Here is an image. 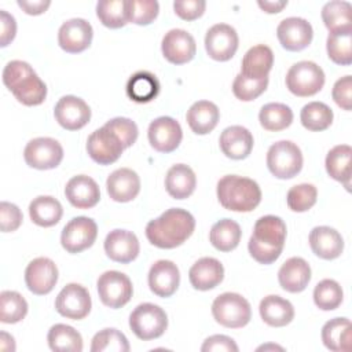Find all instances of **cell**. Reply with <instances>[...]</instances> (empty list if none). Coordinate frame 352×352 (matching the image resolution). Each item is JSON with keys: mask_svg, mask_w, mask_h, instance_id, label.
<instances>
[{"mask_svg": "<svg viewBox=\"0 0 352 352\" xmlns=\"http://www.w3.org/2000/svg\"><path fill=\"white\" fill-rule=\"evenodd\" d=\"M195 228L194 216L186 209L170 208L146 226L148 242L160 249H173L187 241Z\"/></svg>", "mask_w": 352, "mask_h": 352, "instance_id": "6da1fadb", "label": "cell"}, {"mask_svg": "<svg viewBox=\"0 0 352 352\" xmlns=\"http://www.w3.org/2000/svg\"><path fill=\"white\" fill-rule=\"evenodd\" d=\"M286 239V224L279 216L267 214L260 217L250 235L248 249L250 256L260 264H272L279 258Z\"/></svg>", "mask_w": 352, "mask_h": 352, "instance_id": "7a4b0ae2", "label": "cell"}, {"mask_svg": "<svg viewBox=\"0 0 352 352\" xmlns=\"http://www.w3.org/2000/svg\"><path fill=\"white\" fill-rule=\"evenodd\" d=\"M3 82L25 106H37L45 100L47 85L28 62L10 60L3 70Z\"/></svg>", "mask_w": 352, "mask_h": 352, "instance_id": "3957f363", "label": "cell"}, {"mask_svg": "<svg viewBox=\"0 0 352 352\" xmlns=\"http://www.w3.org/2000/svg\"><path fill=\"white\" fill-rule=\"evenodd\" d=\"M217 198L221 206L232 212H252L261 201L257 182L238 175H226L217 182Z\"/></svg>", "mask_w": 352, "mask_h": 352, "instance_id": "277c9868", "label": "cell"}, {"mask_svg": "<svg viewBox=\"0 0 352 352\" xmlns=\"http://www.w3.org/2000/svg\"><path fill=\"white\" fill-rule=\"evenodd\" d=\"M212 315L217 323L228 329H241L252 318L249 301L238 293H223L212 302Z\"/></svg>", "mask_w": 352, "mask_h": 352, "instance_id": "5b68a950", "label": "cell"}, {"mask_svg": "<svg viewBox=\"0 0 352 352\" xmlns=\"http://www.w3.org/2000/svg\"><path fill=\"white\" fill-rule=\"evenodd\" d=\"M129 327L143 341L158 338L168 327L166 312L151 302L139 304L129 315Z\"/></svg>", "mask_w": 352, "mask_h": 352, "instance_id": "8992f818", "label": "cell"}, {"mask_svg": "<svg viewBox=\"0 0 352 352\" xmlns=\"http://www.w3.org/2000/svg\"><path fill=\"white\" fill-rule=\"evenodd\" d=\"M268 170L278 179H292L302 168V153L290 140H279L267 151Z\"/></svg>", "mask_w": 352, "mask_h": 352, "instance_id": "52a82bcc", "label": "cell"}, {"mask_svg": "<svg viewBox=\"0 0 352 352\" xmlns=\"http://www.w3.org/2000/svg\"><path fill=\"white\" fill-rule=\"evenodd\" d=\"M324 85V72L312 60L294 63L286 74V87L296 96H312Z\"/></svg>", "mask_w": 352, "mask_h": 352, "instance_id": "ba28073f", "label": "cell"}, {"mask_svg": "<svg viewBox=\"0 0 352 352\" xmlns=\"http://www.w3.org/2000/svg\"><path fill=\"white\" fill-rule=\"evenodd\" d=\"M100 301L113 309L121 308L129 302L133 287L131 279L120 271H106L96 282Z\"/></svg>", "mask_w": 352, "mask_h": 352, "instance_id": "9c48e42d", "label": "cell"}, {"mask_svg": "<svg viewBox=\"0 0 352 352\" xmlns=\"http://www.w3.org/2000/svg\"><path fill=\"white\" fill-rule=\"evenodd\" d=\"M23 158L30 168L40 170L54 169L63 160V148L52 138H34L25 146Z\"/></svg>", "mask_w": 352, "mask_h": 352, "instance_id": "30bf717a", "label": "cell"}, {"mask_svg": "<svg viewBox=\"0 0 352 352\" xmlns=\"http://www.w3.org/2000/svg\"><path fill=\"white\" fill-rule=\"evenodd\" d=\"M98 236V226L95 220L85 216L72 219L62 230V248L72 254L80 253L91 248Z\"/></svg>", "mask_w": 352, "mask_h": 352, "instance_id": "8fae6325", "label": "cell"}, {"mask_svg": "<svg viewBox=\"0 0 352 352\" xmlns=\"http://www.w3.org/2000/svg\"><path fill=\"white\" fill-rule=\"evenodd\" d=\"M87 151L99 165H110L121 157L124 146L120 138L110 128L103 125L88 136Z\"/></svg>", "mask_w": 352, "mask_h": 352, "instance_id": "7c38bea8", "label": "cell"}, {"mask_svg": "<svg viewBox=\"0 0 352 352\" xmlns=\"http://www.w3.org/2000/svg\"><path fill=\"white\" fill-rule=\"evenodd\" d=\"M91 307L92 301L88 290L78 283L66 285L55 300L56 312L73 320L84 319L89 314Z\"/></svg>", "mask_w": 352, "mask_h": 352, "instance_id": "4fadbf2b", "label": "cell"}, {"mask_svg": "<svg viewBox=\"0 0 352 352\" xmlns=\"http://www.w3.org/2000/svg\"><path fill=\"white\" fill-rule=\"evenodd\" d=\"M238 41V33L231 25L216 23L206 32L205 50L212 59L226 62L235 55Z\"/></svg>", "mask_w": 352, "mask_h": 352, "instance_id": "5bb4252c", "label": "cell"}, {"mask_svg": "<svg viewBox=\"0 0 352 352\" xmlns=\"http://www.w3.org/2000/svg\"><path fill=\"white\" fill-rule=\"evenodd\" d=\"M147 136L151 147L160 153H172L183 139L180 124L168 116H162L150 122Z\"/></svg>", "mask_w": 352, "mask_h": 352, "instance_id": "9a60e30c", "label": "cell"}, {"mask_svg": "<svg viewBox=\"0 0 352 352\" xmlns=\"http://www.w3.org/2000/svg\"><path fill=\"white\" fill-rule=\"evenodd\" d=\"M94 37L91 23L82 18H72L63 22L58 30V44L69 54L85 51Z\"/></svg>", "mask_w": 352, "mask_h": 352, "instance_id": "2e32d148", "label": "cell"}, {"mask_svg": "<svg viewBox=\"0 0 352 352\" xmlns=\"http://www.w3.org/2000/svg\"><path fill=\"white\" fill-rule=\"evenodd\" d=\"M276 36L280 45L287 51H301L307 48L314 37L311 23L300 16H289L279 22Z\"/></svg>", "mask_w": 352, "mask_h": 352, "instance_id": "e0dca14e", "label": "cell"}, {"mask_svg": "<svg viewBox=\"0 0 352 352\" xmlns=\"http://www.w3.org/2000/svg\"><path fill=\"white\" fill-rule=\"evenodd\" d=\"M58 267L48 257L33 258L25 270L28 289L37 296L48 294L58 282Z\"/></svg>", "mask_w": 352, "mask_h": 352, "instance_id": "ac0fdd59", "label": "cell"}, {"mask_svg": "<svg viewBox=\"0 0 352 352\" xmlns=\"http://www.w3.org/2000/svg\"><path fill=\"white\" fill-rule=\"evenodd\" d=\"M58 124L67 131L81 129L91 120V109L87 102L74 95L62 96L54 109Z\"/></svg>", "mask_w": 352, "mask_h": 352, "instance_id": "d6986e66", "label": "cell"}, {"mask_svg": "<svg viewBox=\"0 0 352 352\" xmlns=\"http://www.w3.org/2000/svg\"><path fill=\"white\" fill-rule=\"evenodd\" d=\"M161 51L168 62L173 65H183L194 58L197 44L187 30L170 29L162 37Z\"/></svg>", "mask_w": 352, "mask_h": 352, "instance_id": "ffe728a7", "label": "cell"}, {"mask_svg": "<svg viewBox=\"0 0 352 352\" xmlns=\"http://www.w3.org/2000/svg\"><path fill=\"white\" fill-rule=\"evenodd\" d=\"M106 254L117 263L126 264L133 261L140 250L138 236L128 230H113L104 239Z\"/></svg>", "mask_w": 352, "mask_h": 352, "instance_id": "44dd1931", "label": "cell"}, {"mask_svg": "<svg viewBox=\"0 0 352 352\" xmlns=\"http://www.w3.org/2000/svg\"><path fill=\"white\" fill-rule=\"evenodd\" d=\"M180 272L170 260L155 261L148 271L150 290L158 297H170L179 287Z\"/></svg>", "mask_w": 352, "mask_h": 352, "instance_id": "7402d4cb", "label": "cell"}, {"mask_svg": "<svg viewBox=\"0 0 352 352\" xmlns=\"http://www.w3.org/2000/svg\"><path fill=\"white\" fill-rule=\"evenodd\" d=\"M65 195L74 208L89 209L99 202L100 190L92 177L87 175H77L66 183Z\"/></svg>", "mask_w": 352, "mask_h": 352, "instance_id": "603a6c76", "label": "cell"}, {"mask_svg": "<svg viewBox=\"0 0 352 352\" xmlns=\"http://www.w3.org/2000/svg\"><path fill=\"white\" fill-rule=\"evenodd\" d=\"M107 194L116 202H129L140 191V179L129 168H120L111 172L106 180Z\"/></svg>", "mask_w": 352, "mask_h": 352, "instance_id": "cb8c5ba5", "label": "cell"}, {"mask_svg": "<svg viewBox=\"0 0 352 352\" xmlns=\"http://www.w3.org/2000/svg\"><path fill=\"white\" fill-rule=\"evenodd\" d=\"M253 135L242 125L227 126L219 139L223 154L231 160L246 158L253 148Z\"/></svg>", "mask_w": 352, "mask_h": 352, "instance_id": "d4e9b609", "label": "cell"}, {"mask_svg": "<svg viewBox=\"0 0 352 352\" xmlns=\"http://www.w3.org/2000/svg\"><path fill=\"white\" fill-rule=\"evenodd\" d=\"M224 278V267L214 257H202L197 260L190 271L188 279L194 289L197 290H210L221 283Z\"/></svg>", "mask_w": 352, "mask_h": 352, "instance_id": "484cf974", "label": "cell"}, {"mask_svg": "<svg viewBox=\"0 0 352 352\" xmlns=\"http://www.w3.org/2000/svg\"><path fill=\"white\" fill-rule=\"evenodd\" d=\"M278 280L283 290L289 293H300L305 290L311 280V267L301 257H290L280 265Z\"/></svg>", "mask_w": 352, "mask_h": 352, "instance_id": "4316f807", "label": "cell"}, {"mask_svg": "<svg viewBox=\"0 0 352 352\" xmlns=\"http://www.w3.org/2000/svg\"><path fill=\"white\" fill-rule=\"evenodd\" d=\"M309 246L318 257L334 260L344 250V239L336 228L318 226L309 232Z\"/></svg>", "mask_w": 352, "mask_h": 352, "instance_id": "83f0119b", "label": "cell"}, {"mask_svg": "<svg viewBox=\"0 0 352 352\" xmlns=\"http://www.w3.org/2000/svg\"><path fill=\"white\" fill-rule=\"evenodd\" d=\"M274 65V54L268 45L257 44L248 50L242 59L241 74L249 78H264L268 77Z\"/></svg>", "mask_w": 352, "mask_h": 352, "instance_id": "f1b7e54d", "label": "cell"}, {"mask_svg": "<svg viewBox=\"0 0 352 352\" xmlns=\"http://www.w3.org/2000/svg\"><path fill=\"white\" fill-rule=\"evenodd\" d=\"M260 316L272 327H283L289 324L294 318L293 304L276 294H270L260 301Z\"/></svg>", "mask_w": 352, "mask_h": 352, "instance_id": "f546056e", "label": "cell"}, {"mask_svg": "<svg viewBox=\"0 0 352 352\" xmlns=\"http://www.w3.org/2000/svg\"><path fill=\"white\" fill-rule=\"evenodd\" d=\"M220 118L219 107L209 100H198L190 106L186 120L191 131L197 135H206L214 129Z\"/></svg>", "mask_w": 352, "mask_h": 352, "instance_id": "4dcf8cb0", "label": "cell"}, {"mask_svg": "<svg viewBox=\"0 0 352 352\" xmlns=\"http://www.w3.org/2000/svg\"><path fill=\"white\" fill-rule=\"evenodd\" d=\"M197 186L194 170L186 164H176L170 166L165 176V188L175 199L188 198Z\"/></svg>", "mask_w": 352, "mask_h": 352, "instance_id": "1f68e13d", "label": "cell"}, {"mask_svg": "<svg viewBox=\"0 0 352 352\" xmlns=\"http://www.w3.org/2000/svg\"><path fill=\"white\" fill-rule=\"evenodd\" d=\"M322 341L324 346L334 352L351 349V322L348 318H334L322 327Z\"/></svg>", "mask_w": 352, "mask_h": 352, "instance_id": "d6a6232c", "label": "cell"}, {"mask_svg": "<svg viewBox=\"0 0 352 352\" xmlns=\"http://www.w3.org/2000/svg\"><path fill=\"white\" fill-rule=\"evenodd\" d=\"M63 214L60 202L51 195H40L29 205L32 221L40 227H52L59 223Z\"/></svg>", "mask_w": 352, "mask_h": 352, "instance_id": "836d02e7", "label": "cell"}, {"mask_svg": "<svg viewBox=\"0 0 352 352\" xmlns=\"http://www.w3.org/2000/svg\"><path fill=\"white\" fill-rule=\"evenodd\" d=\"M351 157L352 148L348 144L334 146L326 155V170L329 176L337 182H341L346 190H349L351 182Z\"/></svg>", "mask_w": 352, "mask_h": 352, "instance_id": "e575fe53", "label": "cell"}, {"mask_svg": "<svg viewBox=\"0 0 352 352\" xmlns=\"http://www.w3.org/2000/svg\"><path fill=\"white\" fill-rule=\"evenodd\" d=\"M160 92L158 78L146 70L138 72L126 82V95L138 103L151 102Z\"/></svg>", "mask_w": 352, "mask_h": 352, "instance_id": "d590c367", "label": "cell"}, {"mask_svg": "<svg viewBox=\"0 0 352 352\" xmlns=\"http://www.w3.org/2000/svg\"><path fill=\"white\" fill-rule=\"evenodd\" d=\"M242 231L236 221L231 219H221L214 223L209 232V241L220 252L234 250L241 241Z\"/></svg>", "mask_w": 352, "mask_h": 352, "instance_id": "8d00e7d4", "label": "cell"}, {"mask_svg": "<svg viewBox=\"0 0 352 352\" xmlns=\"http://www.w3.org/2000/svg\"><path fill=\"white\" fill-rule=\"evenodd\" d=\"M48 346L56 352H81L82 337L72 326L56 323L54 324L47 336Z\"/></svg>", "mask_w": 352, "mask_h": 352, "instance_id": "74e56055", "label": "cell"}, {"mask_svg": "<svg viewBox=\"0 0 352 352\" xmlns=\"http://www.w3.org/2000/svg\"><path fill=\"white\" fill-rule=\"evenodd\" d=\"M352 6L344 0H333L323 6L322 19L329 32L352 29Z\"/></svg>", "mask_w": 352, "mask_h": 352, "instance_id": "f35d334b", "label": "cell"}, {"mask_svg": "<svg viewBox=\"0 0 352 352\" xmlns=\"http://www.w3.org/2000/svg\"><path fill=\"white\" fill-rule=\"evenodd\" d=\"M258 121L261 126L271 132L286 129L293 121V111L285 103H267L258 113Z\"/></svg>", "mask_w": 352, "mask_h": 352, "instance_id": "ab89813d", "label": "cell"}, {"mask_svg": "<svg viewBox=\"0 0 352 352\" xmlns=\"http://www.w3.org/2000/svg\"><path fill=\"white\" fill-rule=\"evenodd\" d=\"M329 58L342 66L352 63V29L331 32L326 40Z\"/></svg>", "mask_w": 352, "mask_h": 352, "instance_id": "60d3db41", "label": "cell"}, {"mask_svg": "<svg viewBox=\"0 0 352 352\" xmlns=\"http://www.w3.org/2000/svg\"><path fill=\"white\" fill-rule=\"evenodd\" d=\"M333 110L323 102H309L300 113L302 126L312 132L327 129L333 122Z\"/></svg>", "mask_w": 352, "mask_h": 352, "instance_id": "b9f144b4", "label": "cell"}, {"mask_svg": "<svg viewBox=\"0 0 352 352\" xmlns=\"http://www.w3.org/2000/svg\"><path fill=\"white\" fill-rule=\"evenodd\" d=\"M28 314V302L14 290L0 293V320L3 323H18Z\"/></svg>", "mask_w": 352, "mask_h": 352, "instance_id": "7bdbcfd3", "label": "cell"}, {"mask_svg": "<svg viewBox=\"0 0 352 352\" xmlns=\"http://www.w3.org/2000/svg\"><path fill=\"white\" fill-rule=\"evenodd\" d=\"M344 292L334 279H323L314 289V302L322 311H333L342 302Z\"/></svg>", "mask_w": 352, "mask_h": 352, "instance_id": "ee69618b", "label": "cell"}, {"mask_svg": "<svg viewBox=\"0 0 352 352\" xmlns=\"http://www.w3.org/2000/svg\"><path fill=\"white\" fill-rule=\"evenodd\" d=\"M96 15L102 25L110 29H120L128 23L125 0H100L96 4Z\"/></svg>", "mask_w": 352, "mask_h": 352, "instance_id": "f6af8a7d", "label": "cell"}, {"mask_svg": "<svg viewBox=\"0 0 352 352\" xmlns=\"http://www.w3.org/2000/svg\"><path fill=\"white\" fill-rule=\"evenodd\" d=\"M92 352H128L129 342L117 329L109 327L98 331L91 344Z\"/></svg>", "mask_w": 352, "mask_h": 352, "instance_id": "bcb514c9", "label": "cell"}, {"mask_svg": "<svg viewBox=\"0 0 352 352\" xmlns=\"http://www.w3.org/2000/svg\"><path fill=\"white\" fill-rule=\"evenodd\" d=\"M125 11L128 22L144 26L157 18L160 4L157 0H125Z\"/></svg>", "mask_w": 352, "mask_h": 352, "instance_id": "7dc6e473", "label": "cell"}, {"mask_svg": "<svg viewBox=\"0 0 352 352\" xmlns=\"http://www.w3.org/2000/svg\"><path fill=\"white\" fill-rule=\"evenodd\" d=\"M318 198V190L314 184L309 183H301L297 186H293L287 191V206L293 212H307L316 204Z\"/></svg>", "mask_w": 352, "mask_h": 352, "instance_id": "c3c4849f", "label": "cell"}, {"mask_svg": "<svg viewBox=\"0 0 352 352\" xmlns=\"http://www.w3.org/2000/svg\"><path fill=\"white\" fill-rule=\"evenodd\" d=\"M267 85H268V77L254 80V78L245 77L239 73L234 78L232 92L235 98H238L239 100L250 102L258 98L267 89Z\"/></svg>", "mask_w": 352, "mask_h": 352, "instance_id": "681fc988", "label": "cell"}, {"mask_svg": "<svg viewBox=\"0 0 352 352\" xmlns=\"http://www.w3.org/2000/svg\"><path fill=\"white\" fill-rule=\"evenodd\" d=\"M104 125L107 128H110L120 138L124 148L131 147L138 139V135H139L138 125L131 118L116 117V118L109 120Z\"/></svg>", "mask_w": 352, "mask_h": 352, "instance_id": "f907efd6", "label": "cell"}, {"mask_svg": "<svg viewBox=\"0 0 352 352\" xmlns=\"http://www.w3.org/2000/svg\"><path fill=\"white\" fill-rule=\"evenodd\" d=\"M22 220V212L15 204L7 201L0 204V228L3 232H12L18 230Z\"/></svg>", "mask_w": 352, "mask_h": 352, "instance_id": "816d5d0a", "label": "cell"}, {"mask_svg": "<svg viewBox=\"0 0 352 352\" xmlns=\"http://www.w3.org/2000/svg\"><path fill=\"white\" fill-rule=\"evenodd\" d=\"M331 96L334 102L344 110L349 111L352 107V77L349 74L338 78L333 85Z\"/></svg>", "mask_w": 352, "mask_h": 352, "instance_id": "f5cc1de1", "label": "cell"}, {"mask_svg": "<svg viewBox=\"0 0 352 352\" xmlns=\"http://www.w3.org/2000/svg\"><path fill=\"white\" fill-rule=\"evenodd\" d=\"M206 7L205 0H176L173 3L175 12L184 21H194L199 18Z\"/></svg>", "mask_w": 352, "mask_h": 352, "instance_id": "db71d44e", "label": "cell"}, {"mask_svg": "<svg viewBox=\"0 0 352 352\" xmlns=\"http://www.w3.org/2000/svg\"><path fill=\"white\" fill-rule=\"evenodd\" d=\"M202 352H238V345L235 344V341L228 337V336H223V334H214L208 337L202 346H201Z\"/></svg>", "mask_w": 352, "mask_h": 352, "instance_id": "11a10c76", "label": "cell"}, {"mask_svg": "<svg viewBox=\"0 0 352 352\" xmlns=\"http://www.w3.org/2000/svg\"><path fill=\"white\" fill-rule=\"evenodd\" d=\"M0 23H1V34H0V45L7 47L15 37L16 33V22L15 18L4 10H0Z\"/></svg>", "mask_w": 352, "mask_h": 352, "instance_id": "9f6ffc18", "label": "cell"}, {"mask_svg": "<svg viewBox=\"0 0 352 352\" xmlns=\"http://www.w3.org/2000/svg\"><path fill=\"white\" fill-rule=\"evenodd\" d=\"M50 0H18V6L29 15H40L50 7Z\"/></svg>", "mask_w": 352, "mask_h": 352, "instance_id": "6f0895ef", "label": "cell"}, {"mask_svg": "<svg viewBox=\"0 0 352 352\" xmlns=\"http://www.w3.org/2000/svg\"><path fill=\"white\" fill-rule=\"evenodd\" d=\"M257 4L263 11H265L268 14H275V12H280L282 8L287 6V0H275V1L274 0H264V1L258 0Z\"/></svg>", "mask_w": 352, "mask_h": 352, "instance_id": "680465c9", "label": "cell"}, {"mask_svg": "<svg viewBox=\"0 0 352 352\" xmlns=\"http://www.w3.org/2000/svg\"><path fill=\"white\" fill-rule=\"evenodd\" d=\"M260 349H280V351H283V348L282 346H278V345H261V346H258L257 348V351H260Z\"/></svg>", "mask_w": 352, "mask_h": 352, "instance_id": "91938a15", "label": "cell"}]
</instances>
